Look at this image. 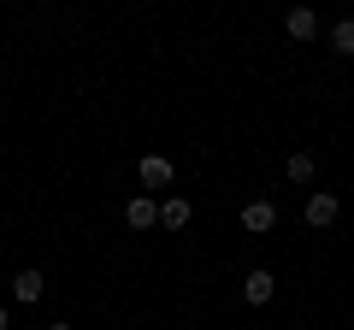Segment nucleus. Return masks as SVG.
<instances>
[{"label":"nucleus","mask_w":354,"mask_h":330,"mask_svg":"<svg viewBox=\"0 0 354 330\" xmlns=\"http://www.w3.org/2000/svg\"><path fill=\"white\" fill-rule=\"evenodd\" d=\"M136 177L148 183V189H165V183L177 177V165L165 159V153H142V165H136Z\"/></svg>","instance_id":"obj_1"},{"label":"nucleus","mask_w":354,"mask_h":330,"mask_svg":"<svg viewBox=\"0 0 354 330\" xmlns=\"http://www.w3.org/2000/svg\"><path fill=\"white\" fill-rule=\"evenodd\" d=\"M272 224H278V206L272 201H248L242 206V230H248V236H266Z\"/></svg>","instance_id":"obj_2"},{"label":"nucleus","mask_w":354,"mask_h":330,"mask_svg":"<svg viewBox=\"0 0 354 330\" xmlns=\"http://www.w3.org/2000/svg\"><path fill=\"white\" fill-rule=\"evenodd\" d=\"M242 295H248V307H266L278 295V278H272V271H248V278H242Z\"/></svg>","instance_id":"obj_3"},{"label":"nucleus","mask_w":354,"mask_h":330,"mask_svg":"<svg viewBox=\"0 0 354 330\" xmlns=\"http://www.w3.org/2000/svg\"><path fill=\"white\" fill-rule=\"evenodd\" d=\"M283 30H290L295 41H313V36H319V18H313V6H290V12H283Z\"/></svg>","instance_id":"obj_4"},{"label":"nucleus","mask_w":354,"mask_h":330,"mask_svg":"<svg viewBox=\"0 0 354 330\" xmlns=\"http://www.w3.org/2000/svg\"><path fill=\"white\" fill-rule=\"evenodd\" d=\"M124 224H130V230H153V224H160V206H153V195H136V201L124 206Z\"/></svg>","instance_id":"obj_5"},{"label":"nucleus","mask_w":354,"mask_h":330,"mask_svg":"<svg viewBox=\"0 0 354 330\" xmlns=\"http://www.w3.org/2000/svg\"><path fill=\"white\" fill-rule=\"evenodd\" d=\"M337 213H342V206H337V195H313V201H307V224H313V230L337 224Z\"/></svg>","instance_id":"obj_6"},{"label":"nucleus","mask_w":354,"mask_h":330,"mask_svg":"<svg viewBox=\"0 0 354 330\" xmlns=\"http://www.w3.org/2000/svg\"><path fill=\"white\" fill-rule=\"evenodd\" d=\"M41 289H48L41 271H18V278H12V301H41Z\"/></svg>","instance_id":"obj_7"},{"label":"nucleus","mask_w":354,"mask_h":330,"mask_svg":"<svg viewBox=\"0 0 354 330\" xmlns=\"http://www.w3.org/2000/svg\"><path fill=\"white\" fill-rule=\"evenodd\" d=\"M160 224H165V230H183V224H189V201H183V195H171V201L160 206Z\"/></svg>","instance_id":"obj_8"},{"label":"nucleus","mask_w":354,"mask_h":330,"mask_svg":"<svg viewBox=\"0 0 354 330\" xmlns=\"http://www.w3.org/2000/svg\"><path fill=\"white\" fill-rule=\"evenodd\" d=\"M283 171H290V183H313V153H301V148H295Z\"/></svg>","instance_id":"obj_9"},{"label":"nucleus","mask_w":354,"mask_h":330,"mask_svg":"<svg viewBox=\"0 0 354 330\" xmlns=\"http://www.w3.org/2000/svg\"><path fill=\"white\" fill-rule=\"evenodd\" d=\"M330 48H337L342 59H354V18H342V24L330 30Z\"/></svg>","instance_id":"obj_10"},{"label":"nucleus","mask_w":354,"mask_h":330,"mask_svg":"<svg viewBox=\"0 0 354 330\" xmlns=\"http://www.w3.org/2000/svg\"><path fill=\"white\" fill-rule=\"evenodd\" d=\"M6 324H12V313H6V307H0V330H6Z\"/></svg>","instance_id":"obj_11"},{"label":"nucleus","mask_w":354,"mask_h":330,"mask_svg":"<svg viewBox=\"0 0 354 330\" xmlns=\"http://www.w3.org/2000/svg\"><path fill=\"white\" fill-rule=\"evenodd\" d=\"M41 330H71V324H41Z\"/></svg>","instance_id":"obj_12"}]
</instances>
